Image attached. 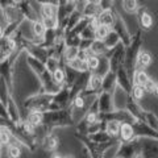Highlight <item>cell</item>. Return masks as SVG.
Masks as SVG:
<instances>
[{"mask_svg":"<svg viewBox=\"0 0 158 158\" xmlns=\"http://www.w3.org/2000/svg\"><path fill=\"white\" fill-rule=\"evenodd\" d=\"M123 8H124L128 13L135 12L137 9V0H124V2H123Z\"/></svg>","mask_w":158,"mask_h":158,"instance_id":"obj_4","label":"cell"},{"mask_svg":"<svg viewBox=\"0 0 158 158\" xmlns=\"http://www.w3.org/2000/svg\"><path fill=\"white\" fill-rule=\"evenodd\" d=\"M41 13H42V16L44 19H46V17H53L54 15H56V8L53 7V4H44V6L41 7Z\"/></svg>","mask_w":158,"mask_h":158,"instance_id":"obj_2","label":"cell"},{"mask_svg":"<svg viewBox=\"0 0 158 158\" xmlns=\"http://www.w3.org/2000/svg\"><path fill=\"white\" fill-rule=\"evenodd\" d=\"M87 120H88V123H95V120H96V116H95V113H90V115L87 116Z\"/></svg>","mask_w":158,"mask_h":158,"instance_id":"obj_21","label":"cell"},{"mask_svg":"<svg viewBox=\"0 0 158 158\" xmlns=\"http://www.w3.org/2000/svg\"><path fill=\"white\" fill-rule=\"evenodd\" d=\"M103 50H104V45H103L100 41H96L95 44H94V46H92V52L94 53H102Z\"/></svg>","mask_w":158,"mask_h":158,"instance_id":"obj_20","label":"cell"},{"mask_svg":"<svg viewBox=\"0 0 158 158\" xmlns=\"http://www.w3.org/2000/svg\"><path fill=\"white\" fill-rule=\"evenodd\" d=\"M120 133H121V137L124 138V140H129V138H132V136H133V129L129 124H123L120 127Z\"/></svg>","mask_w":158,"mask_h":158,"instance_id":"obj_3","label":"cell"},{"mask_svg":"<svg viewBox=\"0 0 158 158\" xmlns=\"http://www.w3.org/2000/svg\"><path fill=\"white\" fill-rule=\"evenodd\" d=\"M154 92L157 94V95H158V85H157V87H156V90H154Z\"/></svg>","mask_w":158,"mask_h":158,"instance_id":"obj_25","label":"cell"},{"mask_svg":"<svg viewBox=\"0 0 158 158\" xmlns=\"http://www.w3.org/2000/svg\"><path fill=\"white\" fill-rule=\"evenodd\" d=\"M66 158H71V157H66Z\"/></svg>","mask_w":158,"mask_h":158,"instance_id":"obj_27","label":"cell"},{"mask_svg":"<svg viewBox=\"0 0 158 158\" xmlns=\"http://www.w3.org/2000/svg\"><path fill=\"white\" fill-rule=\"evenodd\" d=\"M44 24H45L46 28H54L57 25V17L53 16V17H46L44 20Z\"/></svg>","mask_w":158,"mask_h":158,"instance_id":"obj_15","label":"cell"},{"mask_svg":"<svg viewBox=\"0 0 158 158\" xmlns=\"http://www.w3.org/2000/svg\"><path fill=\"white\" fill-rule=\"evenodd\" d=\"M0 133H2V131H0Z\"/></svg>","mask_w":158,"mask_h":158,"instance_id":"obj_29","label":"cell"},{"mask_svg":"<svg viewBox=\"0 0 158 158\" xmlns=\"http://www.w3.org/2000/svg\"><path fill=\"white\" fill-rule=\"evenodd\" d=\"M108 132H110V135L116 136L117 133L120 132V124L116 121H111L110 124H108Z\"/></svg>","mask_w":158,"mask_h":158,"instance_id":"obj_10","label":"cell"},{"mask_svg":"<svg viewBox=\"0 0 158 158\" xmlns=\"http://www.w3.org/2000/svg\"><path fill=\"white\" fill-rule=\"evenodd\" d=\"M52 158H63V157H62V156H59V154H54Z\"/></svg>","mask_w":158,"mask_h":158,"instance_id":"obj_24","label":"cell"},{"mask_svg":"<svg viewBox=\"0 0 158 158\" xmlns=\"http://www.w3.org/2000/svg\"><path fill=\"white\" fill-rule=\"evenodd\" d=\"M79 2H88V0H79Z\"/></svg>","mask_w":158,"mask_h":158,"instance_id":"obj_26","label":"cell"},{"mask_svg":"<svg viewBox=\"0 0 158 158\" xmlns=\"http://www.w3.org/2000/svg\"><path fill=\"white\" fill-rule=\"evenodd\" d=\"M156 87H157V85L152 81V79H149V81L145 83V86H144V88H145V91H146V92H153V91L156 90Z\"/></svg>","mask_w":158,"mask_h":158,"instance_id":"obj_18","label":"cell"},{"mask_svg":"<svg viewBox=\"0 0 158 158\" xmlns=\"http://www.w3.org/2000/svg\"><path fill=\"white\" fill-rule=\"evenodd\" d=\"M53 79H54V82L56 83H58V85H61V83L63 82V79H65V74H63V71L61 70V69H57V70L54 71Z\"/></svg>","mask_w":158,"mask_h":158,"instance_id":"obj_13","label":"cell"},{"mask_svg":"<svg viewBox=\"0 0 158 158\" xmlns=\"http://www.w3.org/2000/svg\"><path fill=\"white\" fill-rule=\"evenodd\" d=\"M83 104H85V102H83L82 98H77L75 99V106L77 107H83Z\"/></svg>","mask_w":158,"mask_h":158,"instance_id":"obj_22","label":"cell"},{"mask_svg":"<svg viewBox=\"0 0 158 158\" xmlns=\"http://www.w3.org/2000/svg\"><path fill=\"white\" fill-rule=\"evenodd\" d=\"M99 2H100V0H88V3L90 4H98Z\"/></svg>","mask_w":158,"mask_h":158,"instance_id":"obj_23","label":"cell"},{"mask_svg":"<svg viewBox=\"0 0 158 158\" xmlns=\"http://www.w3.org/2000/svg\"><path fill=\"white\" fill-rule=\"evenodd\" d=\"M152 23H153V19H152L150 15H148V13H144V15H142V17H141V24H142V27L150 28Z\"/></svg>","mask_w":158,"mask_h":158,"instance_id":"obj_14","label":"cell"},{"mask_svg":"<svg viewBox=\"0 0 158 158\" xmlns=\"http://www.w3.org/2000/svg\"><path fill=\"white\" fill-rule=\"evenodd\" d=\"M150 62H152L150 54H148V53H142V54H140V57H138V63H140L142 67L149 66V65H150Z\"/></svg>","mask_w":158,"mask_h":158,"instance_id":"obj_9","label":"cell"},{"mask_svg":"<svg viewBox=\"0 0 158 158\" xmlns=\"http://www.w3.org/2000/svg\"><path fill=\"white\" fill-rule=\"evenodd\" d=\"M108 33H110V29H108V27L100 24V25L95 29V38L98 40V41L104 40L106 37H108Z\"/></svg>","mask_w":158,"mask_h":158,"instance_id":"obj_1","label":"cell"},{"mask_svg":"<svg viewBox=\"0 0 158 158\" xmlns=\"http://www.w3.org/2000/svg\"><path fill=\"white\" fill-rule=\"evenodd\" d=\"M46 148L48 149H54L57 145H58V140L57 138H54V137H48V140H46Z\"/></svg>","mask_w":158,"mask_h":158,"instance_id":"obj_19","label":"cell"},{"mask_svg":"<svg viewBox=\"0 0 158 158\" xmlns=\"http://www.w3.org/2000/svg\"><path fill=\"white\" fill-rule=\"evenodd\" d=\"M20 154H21V150H20V148L16 146V145H11L8 148V156L11 158H19Z\"/></svg>","mask_w":158,"mask_h":158,"instance_id":"obj_11","label":"cell"},{"mask_svg":"<svg viewBox=\"0 0 158 158\" xmlns=\"http://www.w3.org/2000/svg\"><path fill=\"white\" fill-rule=\"evenodd\" d=\"M136 85L138 86H145V83L149 81V77H148V74L145 71H138L136 74Z\"/></svg>","mask_w":158,"mask_h":158,"instance_id":"obj_6","label":"cell"},{"mask_svg":"<svg viewBox=\"0 0 158 158\" xmlns=\"http://www.w3.org/2000/svg\"><path fill=\"white\" fill-rule=\"evenodd\" d=\"M45 31H46V27H45V24L44 23L37 21V23L33 24V32H34L36 36H44Z\"/></svg>","mask_w":158,"mask_h":158,"instance_id":"obj_7","label":"cell"},{"mask_svg":"<svg viewBox=\"0 0 158 158\" xmlns=\"http://www.w3.org/2000/svg\"><path fill=\"white\" fill-rule=\"evenodd\" d=\"M132 94H133V98L137 99V100H138V99H142V98H144V95H145V88H144V86L136 85L135 87H133Z\"/></svg>","mask_w":158,"mask_h":158,"instance_id":"obj_8","label":"cell"},{"mask_svg":"<svg viewBox=\"0 0 158 158\" xmlns=\"http://www.w3.org/2000/svg\"><path fill=\"white\" fill-rule=\"evenodd\" d=\"M100 83H102L100 77H98V75L91 77V79H90V87L91 88H96L99 85H100Z\"/></svg>","mask_w":158,"mask_h":158,"instance_id":"obj_17","label":"cell"},{"mask_svg":"<svg viewBox=\"0 0 158 158\" xmlns=\"http://www.w3.org/2000/svg\"><path fill=\"white\" fill-rule=\"evenodd\" d=\"M86 62H87V66H88L90 70H95V69H98V66H99V59L96 57H94V56L88 57Z\"/></svg>","mask_w":158,"mask_h":158,"instance_id":"obj_12","label":"cell"},{"mask_svg":"<svg viewBox=\"0 0 158 158\" xmlns=\"http://www.w3.org/2000/svg\"><path fill=\"white\" fill-rule=\"evenodd\" d=\"M9 140H11L9 133L6 132V131H2V133H0V144L7 145V144H9Z\"/></svg>","mask_w":158,"mask_h":158,"instance_id":"obj_16","label":"cell"},{"mask_svg":"<svg viewBox=\"0 0 158 158\" xmlns=\"http://www.w3.org/2000/svg\"><path fill=\"white\" fill-rule=\"evenodd\" d=\"M117 158H123V157H117Z\"/></svg>","mask_w":158,"mask_h":158,"instance_id":"obj_28","label":"cell"},{"mask_svg":"<svg viewBox=\"0 0 158 158\" xmlns=\"http://www.w3.org/2000/svg\"><path fill=\"white\" fill-rule=\"evenodd\" d=\"M28 121L31 123V124L33 127H36L38 124H41V121H42V115L40 112H32L31 115H29L28 117Z\"/></svg>","mask_w":158,"mask_h":158,"instance_id":"obj_5","label":"cell"}]
</instances>
